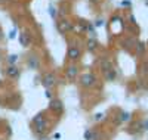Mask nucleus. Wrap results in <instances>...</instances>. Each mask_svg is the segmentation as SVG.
Segmentation results:
<instances>
[{
    "label": "nucleus",
    "mask_w": 148,
    "mask_h": 140,
    "mask_svg": "<svg viewBox=\"0 0 148 140\" xmlns=\"http://www.w3.org/2000/svg\"><path fill=\"white\" fill-rule=\"evenodd\" d=\"M136 52H138V55H141V53L145 52V44H144V43H139V44L136 46Z\"/></svg>",
    "instance_id": "16"
},
{
    "label": "nucleus",
    "mask_w": 148,
    "mask_h": 140,
    "mask_svg": "<svg viewBox=\"0 0 148 140\" xmlns=\"http://www.w3.org/2000/svg\"><path fill=\"white\" fill-rule=\"evenodd\" d=\"M56 77H55V74L53 72H47V74H45L43 75V78H42V84L45 86V88H52L56 86Z\"/></svg>",
    "instance_id": "3"
},
{
    "label": "nucleus",
    "mask_w": 148,
    "mask_h": 140,
    "mask_svg": "<svg viewBox=\"0 0 148 140\" xmlns=\"http://www.w3.org/2000/svg\"><path fill=\"white\" fill-rule=\"evenodd\" d=\"M18 55H9L8 58H6V60H8V63H9V65H15V63L18 62Z\"/></svg>",
    "instance_id": "13"
},
{
    "label": "nucleus",
    "mask_w": 148,
    "mask_h": 140,
    "mask_svg": "<svg viewBox=\"0 0 148 140\" xmlns=\"http://www.w3.org/2000/svg\"><path fill=\"white\" fill-rule=\"evenodd\" d=\"M56 27H58V31H59L61 34H65V33H68V31H71V30L74 28V25H73L71 21H68V19H61V21H58Z\"/></svg>",
    "instance_id": "6"
},
{
    "label": "nucleus",
    "mask_w": 148,
    "mask_h": 140,
    "mask_svg": "<svg viewBox=\"0 0 148 140\" xmlns=\"http://www.w3.org/2000/svg\"><path fill=\"white\" fill-rule=\"evenodd\" d=\"M142 128L144 130H148V121H144L142 122Z\"/></svg>",
    "instance_id": "21"
},
{
    "label": "nucleus",
    "mask_w": 148,
    "mask_h": 140,
    "mask_svg": "<svg viewBox=\"0 0 148 140\" xmlns=\"http://www.w3.org/2000/svg\"><path fill=\"white\" fill-rule=\"evenodd\" d=\"M80 56H82V50L77 47V46H70L68 47V50H67V58L71 60V62H76V60H79L80 59Z\"/></svg>",
    "instance_id": "5"
},
{
    "label": "nucleus",
    "mask_w": 148,
    "mask_h": 140,
    "mask_svg": "<svg viewBox=\"0 0 148 140\" xmlns=\"http://www.w3.org/2000/svg\"><path fill=\"white\" fill-rule=\"evenodd\" d=\"M83 137H84V140H93V131L90 128H86L83 133Z\"/></svg>",
    "instance_id": "14"
},
{
    "label": "nucleus",
    "mask_w": 148,
    "mask_h": 140,
    "mask_svg": "<svg viewBox=\"0 0 148 140\" xmlns=\"http://www.w3.org/2000/svg\"><path fill=\"white\" fill-rule=\"evenodd\" d=\"M6 75L10 78V80H18L19 75H21V71L16 65H9L8 69H6Z\"/></svg>",
    "instance_id": "8"
},
{
    "label": "nucleus",
    "mask_w": 148,
    "mask_h": 140,
    "mask_svg": "<svg viewBox=\"0 0 148 140\" xmlns=\"http://www.w3.org/2000/svg\"><path fill=\"white\" fill-rule=\"evenodd\" d=\"M61 137H62V134H61V133H55V136H53L55 140H58V139H61Z\"/></svg>",
    "instance_id": "22"
},
{
    "label": "nucleus",
    "mask_w": 148,
    "mask_h": 140,
    "mask_svg": "<svg viewBox=\"0 0 148 140\" xmlns=\"http://www.w3.org/2000/svg\"><path fill=\"white\" fill-rule=\"evenodd\" d=\"M80 84L84 88H90L96 84V77L92 72H84L83 75H80Z\"/></svg>",
    "instance_id": "2"
},
{
    "label": "nucleus",
    "mask_w": 148,
    "mask_h": 140,
    "mask_svg": "<svg viewBox=\"0 0 148 140\" xmlns=\"http://www.w3.org/2000/svg\"><path fill=\"white\" fill-rule=\"evenodd\" d=\"M45 96L49 99V100H52L53 99V93H52V90L51 88H46V92H45Z\"/></svg>",
    "instance_id": "17"
},
{
    "label": "nucleus",
    "mask_w": 148,
    "mask_h": 140,
    "mask_svg": "<svg viewBox=\"0 0 148 140\" xmlns=\"http://www.w3.org/2000/svg\"><path fill=\"white\" fill-rule=\"evenodd\" d=\"M105 80H107V81H114V80H116V69H114V68L105 71Z\"/></svg>",
    "instance_id": "11"
},
{
    "label": "nucleus",
    "mask_w": 148,
    "mask_h": 140,
    "mask_svg": "<svg viewBox=\"0 0 148 140\" xmlns=\"http://www.w3.org/2000/svg\"><path fill=\"white\" fill-rule=\"evenodd\" d=\"M39 140H52V139H51V137H45V136H42Z\"/></svg>",
    "instance_id": "25"
},
{
    "label": "nucleus",
    "mask_w": 148,
    "mask_h": 140,
    "mask_svg": "<svg viewBox=\"0 0 148 140\" xmlns=\"http://www.w3.org/2000/svg\"><path fill=\"white\" fill-rule=\"evenodd\" d=\"M65 75H67L68 81H74V80H76L77 75H79V68H77V65H70V67H67Z\"/></svg>",
    "instance_id": "9"
},
{
    "label": "nucleus",
    "mask_w": 148,
    "mask_h": 140,
    "mask_svg": "<svg viewBox=\"0 0 148 140\" xmlns=\"http://www.w3.org/2000/svg\"><path fill=\"white\" fill-rule=\"evenodd\" d=\"M49 14H51V16H52L53 19L56 18V12H55V7H53L52 5H51V6H49Z\"/></svg>",
    "instance_id": "18"
},
{
    "label": "nucleus",
    "mask_w": 148,
    "mask_h": 140,
    "mask_svg": "<svg viewBox=\"0 0 148 140\" xmlns=\"http://www.w3.org/2000/svg\"><path fill=\"white\" fill-rule=\"evenodd\" d=\"M27 67L30 69H33V71L39 69L40 68V59H39V56H37V55H30L27 58Z\"/></svg>",
    "instance_id": "7"
},
{
    "label": "nucleus",
    "mask_w": 148,
    "mask_h": 140,
    "mask_svg": "<svg viewBox=\"0 0 148 140\" xmlns=\"http://www.w3.org/2000/svg\"><path fill=\"white\" fill-rule=\"evenodd\" d=\"M3 37H5V34H3V30L0 28V40H3Z\"/></svg>",
    "instance_id": "24"
},
{
    "label": "nucleus",
    "mask_w": 148,
    "mask_h": 140,
    "mask_svg": "<svg viewBox=\"0 0 148 140\" xmlns=\"http://www.w3.org/2000/svg\"><path fill=\"white\" fill-rule=\"evenodd\" d=\"M95 25H96V27H101V25H102V21H101V19H99V21H96Z\"/></svg>",
    "instance_id": "23"
},
{
    "label": "nucleus",
    "mask_w": 148,
    "mask_h": 140,
    "mask_svg": "<svg viewBox=\"0 0 148 140\" xmlns=\"http://www.w3.org/2000/svg\"><path fill=\"white\" fill-rule=\"evenodd\" d=\"M19 43L22 47H28L31 44V35L27 33V31H22L19 34Z\"/></svg>",
    "instance_id": "10"
},
{
    "label": "nucleus",
    "mask_w": 148,
    "mask_h": 140,
    "mask_svg": "<svg viewBox=\"0 0 148 140\" xmlns=\"http://www.w3.org/2000/svg\"><path fill=\"white\" fill-rule=\"evenodd\" d=\"M16 37V28H14V30H10V33H9V39H12L14 40Z\"/></svg>",
    "instance_id": "19"
},
{
    "label": "nucleus",
    "mask_w": 148,
    "mask_h": 140,
    "mask_svg": "<svg viewBox=\"0 0 148 140\" xmlns=\"http://www.w3.org/2000/svg\"><path fill=\"white\" fill-rule=\"evenodd\" d=\"M147 5H148V0H147Z\"/></svg>",
    "instance_id": "26"
},
{
    "label": "nucleus",
    "mask_w": 148,
    "mask_h": 140,
    "mask_svg": "<svg viewBox=\"0 0 148 140\" xmlns=\"http://www.w3.org/2000/svg\"><path fill=\"white\" fill-rule=\"evenodd\" d=\"M93 120H95V121H101V120H104V113H96V115L93 117Z\"/></svg>",
    "instance_id": "20"
},
{
    "label": "nucleus",
    "mask_w": 148,
    "mask_h": 140,
    "mask_svg": "<svg viewBox=\"0 0 148 140\" xmlns=\"http://www.w3.org/2000/svg\"><path fill=\"white\" fill-rule=\"evenodd\" d=\"M96 47H98V41H96L95 39L88 40V50H89V52H95Z\"/></svg>",
    "instance_id": "12"
},
{
    "label": "nucleus",
    "mask_w": 148,
    "mask_h": 140,
    "mask_svg": "<svg viewBox=\"0 0 148 140\" xmlns=\"http://www.w3.org/2000/svg\"><path fill=\"white\" fill-rule=\"evenodd\" d=\"M31 125H33V131L39 137L45 136L49 131V127H51V122H49V120L46 117V112L42 111L39 113H36L31 120Z\"/></svg>",
    "instance_id": "1"
},
{
    "label": "nucleus",
    "mask_w": 148,
    "mask_h": 140,
    "mask_svg": "<svg viewBox=\"0 0 148 140\" xmlns=\"http://www.w3.org/2000/svg\"><path fill=\"white\" fill-rule=\"evenodd\" d=\"M130 120V113L129 112H121L120 113V121L121 122H126V121H129Z\"/></svg>",
    "instance_id": "15"
},
{
    "label": "nucleus",
    "mask_w": 148,
    "mask_h": 140,
    "mask_svg": "<svg viewBox=\"0 0 148 140\" xmlns=\"http://www.w3.org/2000/svg\"><path fill=\"white\" fill-rule=\"evenodd\" d=\"M49 111L56 113V115H61L64 112V103L59 99H52L49 100Z\"/></svg>",
    "instance_id": "4"
}]
</instances>
